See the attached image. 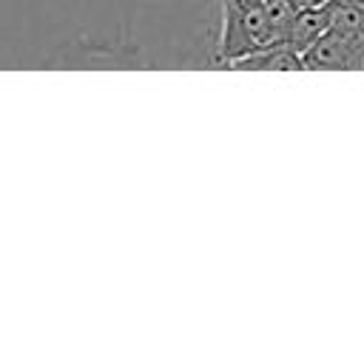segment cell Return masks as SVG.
<instances>
[{
	"instance_id": "52a82bcc",
	"label": "cell",
	"mask_w": 364,
	"mask_h": 364,
	"mask_svg": "<svg viewBox=\"0 0 364 364\" xmlns=\"http://www.w3.org/2000/svg\"><path fill=\"white\" fill-rule=\"evenodd\" d=\"M353 3H361V6H364V0H353Z\"/></svg>"
},
{
	"instance_id": "5b68a950",
	"label": "cell",
	"mask_w": 364,
	"mask_h": 364,
	"mask_svg": "<svg viewBox=\"0 0 364 364\" xmlns=\"http://www.w3.org/2000/svg\"><path fill=\"white\" fill-rule=\"evenodd\" d=\"M324 11H327V20H330V28L333 31L364 37V6L361 3H353V0H327L324 3Z\"/></svg>"
},
{
	"instance_id": "7a4b0ae2",
	"label": "cell",
	"mask_w": 364,
	"mask_h": 364,
	"mask_svg": "<svg viewBox=\"0 0 364 364\" xmlns=\"http://www.w3.org/2000/svg\"><path fill=\"white\" fill-rule=\"evenodd\" d=\"M304 68H324V71H358L364 63V37L341 34L327 28L304 54Z\"/></svg>"
},
{
	"instance_id": "8992f818",
	"label": "cell",
	"mask_w": 364,
	"mask_h": 364,
	"mask_svg": "<svg viewBox=\"0 0 364 364\" xmlns=\"http://www.w3.org/2000/svg\"><path fill=\"white\" fill-rule=\"evenodd\" d=\"M327 0H296L299 9H316V6H324Z\"/></svg>"
},
{
	"instance_id": "277c9868",
	"label": "cell",
	"mask_w": 364,
	"mask_h": 364,
	"mask_svg": "<svg viewBox=\"0 0 364 364\" xmlns=\"http://www.w3.org/2000/svg\"><path fill=\"white\" fill-rule=\"evenodd\" d=\"M327 28H330V20H327L324 6H316V9H299L296 17H293V23H290V28H287L284 43H287L293 51L304 54V51H307V48H310Z\"/></svg>"
},
{
	"instance_id": "6da1fadb",
	"label": "cell",
	"mask_w": 364,
	"mask_h": 364,
	"mask_svg": "<svg viewBox=\"0 0 364 364\" xmlns=\"http://www.w3.org/2000/svg\"><path fill=\"white\" fill-rule=\"evenodd\" d=\"M270 43L264 0H222V34L216 43L219 63L230 65Z\"/></svg>"
},
{
	"instance_id": "3957f363",
	"label": "cell",
	"mask_w": 364,
	"mask_h": 364,
	"mask_svg": "<svg viewBox=\"0 0 364 364\" xmlns=\"http://www.w3.org/2000/svg\"><path fill=\"white\" fill-rule=\"evenodd\" d=\"M228 68H236V71H304V60L287 43H270L259 51L245 54L242 60L230 63Z\"/></svg>"
}]
</instances>
